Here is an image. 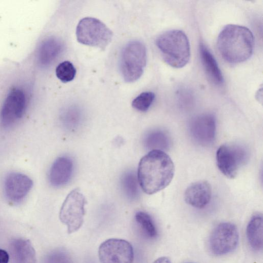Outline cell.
Masks as SVG:
<instances>
[{
  "label": "cell",
  "instance_id": "1",
  "mask_svg": "<svg viewBox=\"0 0 263 263\" xmlns=\"http://www.w3.org/2000/svg\"><path fill=\"white\" fill-rule=\"evenodd\" d=\"M174 173V164L170 157L164 151L152 150L140 160L137 179L142 190L153 194L166 187Z\"/></svg>",
  "mask_w": 263,
  "mask_h": 263
},
{
  "label": "cell",
  "instance_id": "2",
  "mask_svg": "<svg viewBox=\"0 0 263 263\" xmlns=\"http://www.w3.org/2000/svg\"><path fill=\"white\" fill-rule=\"evenodd\" d=\"M217 46L220 54L228 63L238 64L243 62L253 53V35L246 27L229 24L220 32Z\"/></svg>",
  "mask_w": 263,
  "mask_h": 263
},
{
  "label": "cell",
  "instance_id": "3",
  "mask_svg": "<svg viewBox=\"0 0 263 263\" xmlns=\"http://www.w3.org/2000/svg\"><path fill=\"white\" fill-rule=\"evenodd\" d=\"M156 45L164 61L171 67L182 68L189 62L190 43L182 31L172 29L162 33L157 37Z\"/></svg>",
  "mask_w": 263,
  "mask_h": 263
},
{
  "label": "cell",
  "instance_id": "4",
  "mask_svg": "<svg viewBox=\"0 0 263 263\" xmlns=\"http://www.w3.org/2000/svg\"><path fill=\"white\" fill-rule=\"evenodd\" d=\"M146 64V48L141 42L130 41L122 49L120 67L125 82L132 83L138 80L143 73Z\"/></svg>",
  "mask_w": 263,
  "mask_h": 263
},
{
  "label": "cell",
  "instance_id": "5",
  "mask_svg": "<svg viewBox=\"0 0 263 263\" xmlns=\"http://www.w3.org/2000/svg\"><path fill=\"white\" fill-rule=\"evenodd\" d=\"M112 35L109 28L93 17L82 18L76 28L77 40L79 43L103 50L111 42Z\"/></svg>",
  "mask_w": 263,
  "mask_h": 263
},
{
  "label": "cell",
  "instance_id": "6",
  "mask_svg": "<svg viewBox=\"0 0 263 263\" xmlns=\"http://www.w3.org/2000/svg\"><path fill=\"white\" fill-rule=\"evenodd\" d=\"M86 203L84 196L78 189L72 190L65 198L60 209L59 218L67 226L68 234L77 231L82 227Z\"/></svg>",
  "mask_w": 263,
  "mask_h": 263
},
{
  "label": "cell",
  "instance_id": "7",
  "mask_svg": "<svg viewBox=\"0 0 263 263\" xmlns=\"http://www.w3.org/2000/svg\"><path fill=\"white\" fill-rule=\"evenodd\" d=\"M216 158L220 172L229 178H234L239 168L247 162L248 153L241 145L225 144L217 149Z\"/></svg>",
  "mask_w": 263,
  "mask_h": 263
},
{
  "label": "cell",
  "instance_id": "8",
  "mask_svg": "<svg viewBox=\"0 0 263 263\" xmlns=\"http://www.w3.org/2000/svg\"><path fill=\"white\" fill-rule=\"evenodd\" d=\"M239 241V233L232 223L224 222L218 224L212 231L209 246L211 252L221 256L233 252Z\"/></svg>",
  "mask_w": 263,
  "mask_h": 263
},
{
  "label": "cell",
  "instance_id": "9",
  "mask_svg": "<svg viewBox=\"0 0 263 263\" xmlns=\"http://www.w3.org/2000/svg\"><path fill=\"white\" fill-rule=\"evenodd\" d=\"M100 263H133L134 257L132 245L127 241L110 238L103 242L99 248Z\"/></svg>",
  "mask_w": 263,
  "mask_h": 263
},
{
  "label": "cell",
  "instance_id": "10",
  "mask_svg": "<svg viewBox=\"0 0 263 263\" xmlns=\"http://www.w3.org/2000/svg\"><path fill=\"white\" fill-rule=\"evenodd\" d=\"M26 105L24 92L17 88L11 90L1 110L0 120L2 126L9 127L20 120L24 114Z\"/></svg>",
  "mask_w": 263,
  "mask_h": 263
},
{
  "label": "cell",
  "instance_id": "11",
  "mask_svg": "<svg viewBox=\"0 0 263 263\" xmlns=\"http://www.w3.org/2000/svg\"><path fill=\"white\" fill-rule=\"evenodd\" d=\"M33 184V181L27 175L17 172L10 173L4 179V194L10 202L19 203L28 195Z\"/></svg>",
  "mask_w": 263,
  "mask_h": 263
},
{
  "label": "cell",
  "instance_id": "12",
  "mask_svg": "<svg viewBox=\"0 0 263 263\" xmlns=\"http://www.w3.org/2000/svg\"><path fill=\"white\" fill-rule=\"evenodd\" d=\"M190 132L193 139L198 144L205 146L214 140L216 120L210 114H204L194 118L190 122Z\"/></svg>",
  "mask_w": 263,
  "mask_h": 263
},
{
  "label": "cell",
  "instance_id": "13",
  "mask_svg": "<svg viewBox=\"0 0 263 263\" xmlns=\"http://www.w3.org/2000/svg\"><path fill=\"white\" fill-rule=\"evenodd\" d=\"M73 171L72 159L66 156L57 158L52 163L49 172L50 183L54 187L66 184L70 180Z\"/></svg>",
  "mask_w": 263,
  "mask_h": 263
},
{
  "label": "cell",
  "instance_id": "14",
  "mask_svg": "<svg viewBox=\"0 0 263 263\" xmlns=\"http://www.w3.org/2000/svg\"><path fill=\"white\" fill-rule=\"evenodd\" d=\"M212 196L210 184L206 181H199L191 184L186 189L184 197L189 205L202 209L210 202Z\"/></svg>",
  "mask_w": 263,
  "mask_h": 263
},
{
  "label": "cell",
  "instance_id": "15",
  "mask_svg": "<svg viewBox=\"0 0 263 263\" xmlns=\"http://www.w3.org/2000/svg\"><path fill=\"white\" fill-rule=\"evenodd\" d=\"M10 248L13 263H36L35 252L28 240L14 239L11 243Z\"/></svg>",
  "mask_w": 263,
  "mask_h": 263
},
{
  "label": "cell",
  "instance_id": "16",
  "mask_svg": "<svg viewBox=\"0 0 263 263\" xmlns=\"http://www.w3.org/2000/svg\"><path fill=\"white\" fill-rule=\"evenodd\" d=\"M200 56L205 72L211 81L216 85H220L223 78L218 64L206 46L201 43L199 45Z\"/></svg>",
  "mask_w": 263,
  "mask_h": 263
},
{
  "label": "cell",
  "instance_id": "17",
  "mask_svg": "<svg viewBox=\"0 0 263 263\" xmlns=\"http://www.w3.org/2000/svg\"><path fill=\"white\" fill-rule=\"evenodd\" d=\"M246 235L251 247L255 251L262 249V216L256 214L250 219L246 229Z\"/></svg>",
  "mask_w": 263,
  "mask_h": 263
},
{
  "label": "cell",
  "instance_id": "18",
  "mask_svg": "<svg viewBox=\"0 0 263 263\" xmlns=\"http://www.w3.org/2000/svg\"><path fill=\"white\" fill-rule=\"evenodd\" d=\"M63 48L62 42L57 38L50 37L41 45L38 51V60L43 65L52 62L59 55Z\"/></svg>",
  "mask_w": 263,
  "mask_h": 263
},
{
  "label": "cell",
  "instance_id": "19",
  "mask_svg": "<svg viewBox=\"0 0 263 263\" xmlns=\"http://www.w3.org/2000/svg\"><path fill=\"white\" fill-rule=\"evenodd\" d=\"M144 144L146 148L152 150H166L170 145L168 135L161 130H154L146 134L144 139Z\"/></svg>",
  "mask_w": 263,
  "mask_h": 263
},
{
  "label": "cell",
  "instance_id": "20",
  "mask_svg": "<svg viewBox=\"0 0 263 263\" xmlns=\"http://www.w3.org/2000/svg\"><path fill=\"white\" fill-rule=\"evenodd\" d=\"M121 186L125 196L130 200L137 199L139 196L138 179L133 172L125 173L121 177Z\"/></svg>",
  "mask_w": 263,
  "mask_h": 263
},
{
  "label": "cell",
  "instance_id": "21",
  "mask_svg": "<svg viewBox=\"0 0 263 263\" xmlns=\"http://www.w3.org/2000/svg\"><path fill=\"white\" fill-rule=\"evenodd\" d=\"M135 219L142 232L149 238L157 237L158 232L156 226L151 216L143 211L136 213Z\"/></svg>",
  "mask_w": 263,
  "mask_h": 263
},
{
  "label": "cell",
  "instance_id": "22",
  "mask_svg": "<svg viewBox=\"0 0 263 263\" xmlns=\"http://www.w3.org/2000/svg\"><path fill=\"white\" fill-rule=\"evenodd\" d=\"M76 72L73 65L68 61L60 63L55 69L57 78L63 83L72 81L76 76Z\"/></svg>",
  "mask_w": 263,
  "mask_h": 263
},
{
  "label": "cell",
  "instance_id": "23",
  "mask_svg": "<svg viewBox=\"0 0 263 263\" xmlns=\"http://www.w3.org/2000/svg\"><path fill=\"white\" fill-rule=\"evenodd\" d=\"M155 98V95L152 91H145L141 93L132 101L133 108L140 111L147 110Z\"/></svg>",
  "mask_w": 263,
  "mask_h": 263
},
{
  "label": "cell",
  "instance_id": "24",
  "mask_svg": "<svg viewBox=\"0 0 263 263\" xmlns=\"http://www.w3.org/2000/svg\"><path fill=\"white\" fill-rule=\"evenodd\" d=\"M62 122L65 128L68 130H75L77 129L81 122V115L75 111L66 112L63 117Z\"/></svg>",
  "mask_w": 263,
  "mask_h": 263
},
{
  "label": "cell",
  "instance_id": "25",
  "mask_svg": "<svg viewBox=\"0 0 263 263\" xmlns=\"http://www.w3.org/2000/svg\"><path fill=\"white\" fill-rule=\"evenodd\" d=\"M44 263H73L70 257L64 251L55 250L49 253Z\"/></svg>",
  "mask_w": 263,
  "mask_h": 263
},
{
  "label": "cell",
  "instance_id": "26",
  "mask_svg": "<svg viewBox=\"0 0 263 263\" xmlns=\"http://www.w3.org/2000/svg\"><path fill=\"white\" fill-rule=\"evenodd\" d=\"M9 255L5 250L0 249V263H8Z\"/></svg>",
  "mask_w": 263,
  "mask_h": 263
},
{
  "label": "cell",
  "instance_id": "27",
  "mask_svg": "<svg viewBox=\"0 0 263 263\" xmlns=\"http://www.w3.org/2000/svg\"><path fill=\"white\" fill-rule=\"evenodd\" d=\"M153 263H171V262L167 257H161L155 260Z\"/></svg>",
  "mask_w": 263,
  "mask_h": 263
},
{
  "label": "cell",
  "instance_id": "28",
  "mask_svg": "<svg viewBox=\"0 0 263 263\" xmlns=\"http://www.w3.org/2000/svg\"><path fill=\"white\" fill-rule=\"evenodd\" d=\"M186 263H193V262H186Z\"/></svg>",
  "mask_w": 263,
  "mask_h": 263
}]
</instances>
